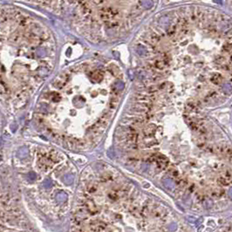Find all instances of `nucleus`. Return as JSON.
I'll use <instances>...</instances> for the list:
<instances>
[{"mask_svg": "<svg viewBox=\"0 0 232 232\" xmlns=\"http://www.w3.org/2000/svg\"><path fill=\"white\" fill-rule=\"evenodd\" d=\"M55 56L48 27L25 11L0 6V93L35 91L52 73Z\"/></svg>", "mask_w": 232, "mask_h": 232, "instance_id": "obj_1", "label": "nucleus"}, {"mask_svg": "<svg viewBox=\"0 0 232 232\" xmlns=\"http://www.w3.org/2000/svg\"><path fill=\"white\" fill-rule=\"evenodd\" d=\"M162 184L163 186H164L165 188H166L167 189H168V190H173L174 189H175V182H174L173 180H171V179L169 178H164L162 180Z\"/></svg>", "mask_w": 232, "mask_h": 232, "instance_id": "obj_2", "label": "nucleus"}, {"mask_svg": "<svg viewBox=\"0 0 232 232\" xmlns=\"http://www.w3.org/2000/svg\"><path fill=\"white\" fill-rule=\"evenodd\" d=\"M56 200L59 202H64L67 200V195L65 192H60L56 195Z\"/></svg>", "mask_w": 232, "mask_h": 232, "instance_id": "obj_3", "label": "nucleus"}, {"mask_svg": "<svg viewBox=\"0 0 232 232\" xmlns=\"http://www.w3.org/2000/svg\"><path fill=\"white\" fill-rule=\"evenodd\" d=\"M28 155V149L26 148H21L18 151V156L19 158H25Z\"/></svg>", "mask_w": 232, "mask_h": 232, "instance_id": "obj_4", "label": "nucleus"}, {"mask_svg": "<svg viewBox=\"0 0 232 232\" xmlns=\"http://www.w3.org/2000/svg\"><path fill=\"white\" fill-rule=\"evenodd\" d=\"M64 182L66 184H72L73 182V180H74V178H73V176L72 175H66L64 176Z\"/></svg>", "mask_w": 232, "mask_h": 232, "instance_id": "obj_5", "label": "nucleus"}, {"mask_svg": "<svg viewBox=\"0 0 232 232\" xmlns=\"http://www.w3.org/2000/svg\"><path fill=\"white\" fill-rule=\"evenodd\" d=\"M43 186L45 188V189H49V188H51V186H52V181H51L50 179H46V180H45L43 182Z\"/></svg>", "mask_w": 232, "mask_h": 232, "instance_id": "obj_6", "label": "nucleus"}, {"mask_svg": "<svg viewBox=\"0 0 232 232\" xmlns=\"http://www.w3.org/2000/svg\"><path fill=\"white\" fill-rule=\"evenodd\" d=\"M36 178V174L34 172H29L28 174V179L31 181V182H33Z\"/></svg>", "mask_w": 232, "mask_h": 232, "instance_id": "obj_7", "label": "nucleus"}, {"mask_svg": "<svg viewBox=\"0 0 232 232\" xmlns=\"http://www.w3.org/2000/svg\"><path fill=\"white\" fill-rule=\"evenodd\" d=\"M202 221H203V219H202V217H200L199 219H197V221L195 222V224H196V227H198L199 225L201 224V223H202Z\"/></svg>", "mask_w": 232, "mask_h": 232, "instance_id": "obj_8", "label": "nucleus"}, {"mask_svg": "<svg viewBox=\"0 0 232 232\" xmlns=\"http://www.w3.org/2000/svg\"><path fill=\"white\" fill-rule=\"evenodd\" d=\"M228 195H229V197L232 200V188L230 189V190L228 191Z\"/></svg>", "mask_w": 232, "mask_h": 232, "instance_id": "obj_9", "label": "nucleus"}, {"mask_svg": "<svg viewBox=\"0 0 232 232\" xmlns=\"http://www.w3.org/2000/svg\"><path fill=\"white\" fill-rule=\"evenodd\" d=\"M188 220H189V222H192V223H194V222L195 221V217H193V216H188Z\"/></svg>", "mask_w": 232, "mask_h": 232, "instance_id": "obj_10", "label": "nucleus"}, {"mask_svg": "<svg viewBox=\"0 0 232 232\" xmlns=\"http://www.w3.org/2000/svg\"><path fill=\"white\" fill-rule=\"evenodd\" d=\"M170 230H176V225L175 224V223H173V224H171V226H170Z\"/></svg>", "mask_w": 232, "mask_h": 232, "instance_id": "obj_11", "label": "nucleus"}, {"mask_svg": "<svg viewBox=\"0 0 232 232\" xmlns=\"http://www.w3.org/2000/svg\"><path fill=\"white\" fill-rule=\"evenodd\" d=\"M2 161V156L0 155V161Z\"/></svg>", "mask_w": 232, "mask_h": 232, "instance_id": "obj_12", "label": "nucleus"}]
</instances>
